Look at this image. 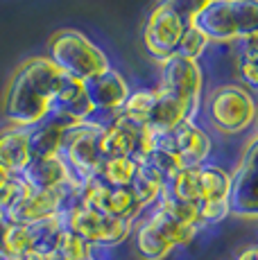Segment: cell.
Wrapping results in <instances>:
<instances>
[{"label": "cell", "instance_id": "cell-16", "mask_svg": "<svg viewBox=\"0 0 258 260\" xmlns=\"http://www.w3.org/2000/svg\"><path fill=\"white\" fill-rule=\"evenodd\" d=\"M143 120H145L147 129L152 134H158V132H172L183 120H192V113L183 102H179V100H175L172 95L163 93L158 88V98L154 107L150 109V113Z\"/></svg>", "mask_w": 258, "mask_h": 260}, {"label": "cell", "instance_id": "cell-13", "mask_svg": "<svg viewBox=\"0 0 258 260\" xmlns=\"http://www.w3.org/2000/svg\"><path fill=\"white\" fill-rule=\"evenodd\" d=\"M202 34L208 39V43H233L238 41L236 21H233L231 0H211L200 14L190 21Z\"/></svg>", "mask_w": 258, "mask_h": 260}, {"label": "cell", "instance_id": "cell-11", "mask_svg": "<svg viewBox=\"0 0 258 260\" xmlns=\"http://www.w3.org/2000/svg\"><path fill=\"white\" fill-rule=\"evenodd\" d=\"M82 86L95 111L118 113L129 95V86L125 77L118 71H113V68H107L104 73H98L93 77L84 79Z\"/></svg>", "mask_w": 258, "mask_h": 260}, {"label": "cell", "instance_id": "cell-19", "mask_svg": "<svg viewBox=\"0 0 258 260\" xmlns=\"http://www.w3.org/2000/svg\"><path fill=\"white\" fill-rule=\"evenodd\" d=\"M236 73L245 91L258 93V37L238 39Z\"/></svg>", "mask_w": 258, "mask_h": 260}, {"label": "cell", "instance_id": "cell-4", "mask_svg": "<svg viewBox=\"0 0 258 260\" xmlns=\"http://www.w3.org/2000/svg\"><path fill=\"white\" fill-rule=\"evenodd\" d=\"M256 100L242 86H217L208 95L206 113L220 134H240L256 120Z\"/></svg>", "mask_w": 258, "mask_h": 260}, {"label": "cell", "instance_id": "cell-3", "mask_svg": "<svg viewBox=\"0 0 258 260\" xmlns=\"http://www.w3.org/2000/svg\"><path fill=\"white\" fill-rule=\"evenodd\" d=\"M59 158L66 163L71 177L77 183H84L93 179L100 172V166L104 161L102 156V129L93 127V124H77V127L68 129L61 138V147H59Z\"/></svg>", "mask_w": 258, "mask_h": 260}, {"label": "cell", "instance_id": "cell-2", "mask_svg": "<svg viewBox=\"0 0 258 260\" xmlns=\"http://www.w3.org/2000/svg\"><path fill=\"white\" fill-rule=\"evenodd\" d=\"M46 57L63 75L77 79V82H84V79L111 68L107 54L77 29H57L48 41Z\"/></svg>", "mask_w": 258, "mask_h": 260}, {"label": "cell", "instance_id": "cell-37", "mask_svg": "<svg viewBox=\"0 0 258 260\" xmlns=\"http://www.w3.org/2000/svg\"><path fill=\"white\" fill-rule=\"evenodd\" d=\"M48 260H59V258H54V256H48ZM84 260H95V256H91V258H84Z\"/></svg>", "mask_w": 258, "mask_h": 260}, {"label": "cell", "instance_id": "cell-18", "mask_svg": "<svg viewBox=\"0 0 258 260\" xmlns=\"http://www.w3.org/2000/svg\"><path fill=\"white\" fill-rule=\"evenodd\" d=\"M147 219H150V222L158 229V233H161V236L172 244V249L190 244L192 240H195L197 231H200V226L183 224V222H179L177 217H172L170 213H166L163 208H158V206H152V211H150V215H147Z\"/></svg>", "mask_w": 258, "mask_h": 260}, {"label": "cell", "instance_id": "cell-35", "mask_svg": "<svg viewBox=\"0 0 258 260\" xmlns=\"http://www.w3.org/2000/svg\"><path fill=\"white\" fill-rule=\"evenodd\" d=\"M7 226H9L7 217H5V215L0 213V242H3V236H5V231H7Z\"/></svg>", "mask_w": 258, "mask_h": 260}, {"label": "cell", "instance_id": "cell-17", "mask_svg": "<svg viewBox=\"0 0 258 260\" xmlns=\"http://www.w3.org/2000/svg\"><path fill=\"white\" fill-rule=\"evenodd\" d=\"M50 109H57V111L68 113V116L79 120V122H86L88 116L95 111L93 104L88 102L86 93H84L82 82L68 77V75H63L61 84H59L57 93H54V98L50 102Z\"/></svg>", "mask_w": 258, "mask_h": 260}, {"label": "cell", "instance_id": "cell-28", "mask_svg": "<svg viewBox=\"0 0 258 260\" xmlns=\"http://www.w3.org/2000/svg\"><path fill=\"white\" fill-rule=\"evenodd\" d=\"M238 39L258 37V0H231Z\"/></svg>", "mask_w": 258, "mask_h": 260}, {"label": "cell", "instance_id": "cell-38", "mask_svg": "<svg viewBox=\"0 0 258 260\" xmlns=\"http://www.w3.org/2000/svg\"><path fill=\"white\" fill-rule=\"evenodd\" d=\"M254 122H256V127H258V107H256V120H254Z\"/></svg>", "mask_w": 258, "mask_h": 260}, {"label": "cell", "instance_id": "cell-7", "mask_svg": "<svg viewBox=\"0 0 258 260\" xmlns=\"http://www.w3.org/2000/svg\"><path fill=\"white\" fill-rule=\"evenodd\" d=\"M229 211L233 217L258 219V136L247 145L245 156L231 174Z\"/></svg>", "mask_w": 258, "mask_h": 260}, {"label": "cell", "instance_id": "cell-39", "mask_svg": "<svg viewBox=\"0 0 258 260\" xmlns=\"http://www.w3.org/2000/svg\"><path fill=\"white\" fill-rule=\"evenodd\" d=\"M254 247H256V256H258V242H256V244H254Z\"/></svg>", "mask_w": 258, "mask_h": 260}, {"label": "cell", "instance_id": "cell-9", "mask_svg": "<svg viewBox=\"0 0 258 260\" xmlns=\"http://www.w3.org/2000/svg\"><path fill=\"white\" fill-rule=\"evenodd\" d=\"M82 206L95 208L100 213L129 219V222H134L143 213V208L134 199L132 190L109 186L100 177H93L82 183Z\"/></svg>", "mask_w": 258, "mask_h": 260}, {"label": "cell", "instance_id": "cell-23", "mask_svg": "<svg viewBox=\"0 0 258 260\" xmlns=\"http://www.w3.org/2000/svg\"><path fill=\"white\" fill-rule=\"evenodd\" d=\"M197 177H200V194L202 202H217V199H229L231 190V174L220 166L204 163L197 168Z\"/></svg>", "mask_w": 258, "mask_h": 260}, {"label": "cell", "instance_id": "cell-6", "mask_svg": "<svg viewBox=\"0 0 258 260\" xmlns=\"http://www.w3.org/2000/svg\"><path fill=\"white\" fill-rule=\"evenodd\" d=\"M161 88L163 93L172 95L175 100L183 102L190 113L195 116L197 107L202 102V91H204V77L202 68L192 59H183L179 54L163 59L161 61Z\"/></svg>", "mask_w": 258, "mask_h": 260}, {"label": "cell", "instance_id": "cell-34", "mask_svg": "<svg viewBox=\"0 0 258 260\" xmlns=\"http://www.w3.org/2000/svg\"><path fill=\"white\" fill-rule=\"evenodd\" d=\"M3 260H48V256H41V253H27V256H18V258H3Z\"/></svg>", "mask_w": 258, "mask_h": 260}, {"label": "cell", "instance_id": "cell-27", "mask_svg": "<svg viewBox=\"0 0 258 260\" xmlns=\"http://www.w3.org/2000/svg\"><path fill=\"white\" fill-rule=\"evenodd\" d=\"M136 170H138V163H134L132 158H104L100 166V172L95 177H100L109 186L129 188Z\"/></svg>", "mask_w": 258, "mask_h": 260}, {"label": "cell", "instance_id": "cell-32", "mask_svg": "<svg viewBox=\"0 0 258 260\" xmlns=\"http://www.w3.org/2000/svg\"><path fill=\"white\" fill-rule=\"evenodd\" d=\"M208 3H211V0H158V5L170 7L172 12H175L177 16H181L186 23H190Z\"/></svg>", "mask_w": 258, "mask_h": 260}, {"label": "cell", "instance_id": "cell-24", "mask_svg": "<svg viewBox=\"0 0 258 260\" xmlns=\"http://www.w3.org/2000/svg\"><path fill=\"white\" fill-rule=\"evenodd\" d=\"M166 192H170L175 199L183 204H197L202 202L200 194V177H197V168H181L170 181L166 183Z\"/></svg>", "mask_w": 258, "mask_h": 260}, {"label": "cell", "instance_id": "cell-20", "mask_svg": "<svg viewBox=\"0 0 258 260\" xmlns=\"http://www.w3.org/2000/svg\"><path fill=\"white\" fill-rule=\"evenodd\" d=\"M136 253L143 260H163L172 253V244L147 217L141 219L136 226Z\"/></svg>", "mask_w": 258, "mask_h": 260}, {"label": "cell", "instance_id": "cell-5", "mask_svg": "<svg viewBox=\"0 0 258 260\" xmlns=\"http://www.w3.org/2000/svg\"><path fill=\"white\" fill-rule=\"evenodd\" d=\"M63 219H66V226L73 229L77 236H82L93 249L116 247V244L125 242L134 229V222H129V219L113 217V215L100 213L88 206H77Z\"/></svg>", "mask_w": 258, "mask_h": 260}, {"label": "cell", "instance_id": "cell-25", "mask_svg": "<svg viewBox=\"0 0 258 260\" xmlns=\"http://www.w3.org/2000/svg\"><path fill=\"white\" fill-rule=\"evenodd\" d=\"M0 253H3V258H18L34 253L29 224H9L3 236V242H0Z\"/></svg>", "mask_w": 258, "mask_h": 260}, {"label": "cell", "instance_id": "cell-36", "mask_svg": "<svg viewBox=\"0 0 258 260\" xmlns=\"http://www.w3.org/2000/svg\"><path fill=\"white\" fill-rule=\"evenodd\" d=\"M7 177H12V174H9V172H7V170H5L3 166H0V183H3Z\"/></svg>", "mask_w": 258, "mask_h": 260}, {"label": "cell", "instance_id": "cell-12", "mask_svg": "<svg viewBox=\"0 0 258 260\" xmlns=\"http://www.w3.org/2000/svg\"><path fill=\"white\" fill-rule=\"evenodd\" d=\"M172 147L181 168H200L211 154V138L195 120H183L172 129Z\"/></svg>", "mask_w": 258, "mask_h": 260}, {"label": "cell", "instance_id": "cell-26", "mask_svg": "<svg viewBox=\"0 0 258 260\" xmlns=\"http://www.w3.org/2000/svg\"><path fill=\"white\" fill-rule=\"evenodd\" d=\"M52 256L59 260H84L93 256V247L82 236H77L73 229L63 226L57 238V244H54Z\"/></svg>", "mask_w": 258, "mask_h": 260}, {"label": "cell", "instance_id": "cell-40", "mask_svg": "<svg viewBox=\"0 0 258 260\" xmlns=\"http://www.w3.org/2000/svg\"><path fill=\"white\" fill-rule=\"evenodd\" d=\"M0 260H3V253H0Z\"/></svg>", "mask_w": 258, "mask_h": 260}, {"label": "cell", "instance_id": "cell-21", "mask_svg": "<svg viewBox=\"0 0 258 260\" xmlns=\"http://www.w3.org/2000/svg\"><path fill=\"white\" fill-rule=\"evenodd\" d=\"M163 188H166V181L147 166H138L132 183H129V190H132L134 199L138 202V206H141L143 211L154 206L158 202V197H161Z\"/></svg>", "mask_w": 258, "mask_h": 260}, {"label": "cell", "instance_id": "cell-8", "mask_svg": "<svg viewBox=\"0 0 258 260\" xmlns=\"http://www.w3.org/2000/svg\"><path fill=\"white\" fill-rule=\"evenodd\" d=\"M186 25L188 23L181 16H177L170 7L156 3L150 16H147L145 27H143V46H145L147 54L158 59V61L172 57L177 52Z\"/></svg>", "mask_w": 258, "mask_h": 260}, {"label": "cell", "instance_id": "cell-15", "mask_svg": "<svg viewBox=\"0 0 258 260\" xmlns=\"http://www.w3.org/2000/svg\"><path fill=\"white\" fill-rule=\"evenodd\" d=\"M29 132L25 127H7L0 132V166L9 174H21L29 163Z\"/></svg>", "mask_w": 258, "mask_h": 260}, {"label": "cell", "instance_id": "cell-29", "mask_svg": "<svg viewBox=\"0 0 258 260\" xmlns=\"http://www.w3.org/2000/svg\"><path fill=\"white\" fill-rule=\"evenodd\" d=\"M206 46H208V39L195 27V25L188 23L186 29H183V34H181V39H179V46H177L175 54H179V57H183V59H192V61H197L200 54L206 50Z\"/></svg>", "mask_w": 258, "mask_h": 260}, {"label": "cell", "instance_id": "cell-1", "mask_svg": "<svg viewBox=\"0 0 258 260\" xmlns=\"http://www.w3.org/2000/svg\"><path fill=\"white\" fill-rule=\"evenodd\" d=\"M63 73L48 57H32L14 71L3 98V113L14 127H34L50 111Z\"/></svg>", "mask_w": 258, "mask_h": 260}, {"label": "cell", "instance_id": "cell-14", "mask_svg": "<svg viewBox=\"0 0 258 260\" xmlns=\"http://www.w3.org/2000/svg\"><path fill=\"white\" fill-rule=\"evenodd\" d=\"M18 177L32 190H43V192H52V190H59L73 181L66 163L59 156L29 158V163L23 168V172Z\"/></svg>", "mask_w": 258, "mask_h": 260}, {"label": "cell", "instance_id": "cell-22", "mask_svg": "<svg viewBox=\"0 0 258 260\" xmlns=\"http://www.w3.org/2000/svg\"><path fill=\"white\" fill-rule=\"evenodd\" d=\"M29 132V158H48V156H57L59 147H61V138L66 132L57 129L54 124L41 120L39 124L27 129Z\"/></svg>", "mask_w": 258, "mask_h": 260}, {"label": "cell", "instance_id": "cell-33", "mask_svg": "<svg viewBox=\"0 0 258 260\" xmlns=\"http://www.w3.org/2000/svg\"><path fill=\"white\" fill-rule=\"evenodd\" d=\"M233 260H258L256 247H254V244H249V247H242L240 251L236 253V258H233Z\"/></svg>", "mask_w": 258, "mask_h": 260}, {"label": "cell", "instance_id": "cell-31", "mask_svg": "<svg viewBox=\"0 0 258 260\" xmlns=\"http://www.w3.org/2000/svg\"><path fill=\"white\" fill-rule=\"evenodd\" d=\"M197 215H200V226H213V224L224 222L231 215L229 199H217V202H200L197 204Z\"/></svg>", "mask_w": 258, "mask_h": 260}, {"label": "cell", "instance_id": "cell-30", "mask_svg": "<svg viewBox=\"0 0 258 260\" xmlns=\"http://www.w3.org/2000/svg\"><path fill=\"white\" fill-rule=\"evenodd\" d=\"M156 98H158V88H141V91H134V93L129 91L120 111L136 118H145L150 113V109L154 107Z\"/></svg>", "mask_w": 258, "mask_h": 260}, {"label": "cell", "instance_id": "cell-10", "mask_svg": "<svg viewBox=\"0 0 258 260\" xmlns=\"http://www.w3.org/2000/svg\"><path fill=\"white\" fill-rule=\"evenodd\" d=\"M75 183L73 179L71 183H66L63 188L59 190H52V192H43V190H32L29 188L7 213L9 224H34V222H41L46 217H52V215H59L61 213V204H63V197H66L68 188Z\"/></svg>", "mask_w": 258, "mask_h": 260}]
</instances>
